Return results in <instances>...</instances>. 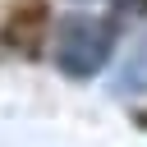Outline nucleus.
<instances>
[{
	"instance_id": "f257e3e1",
	"label": "nucleus",
	"mask_w": 147,
	"mask_h": 147,
	"mask_svg": "<svg viewBox=\"0 0 147 147\" xmlns=\"http://www.w3.org/2000/svg\"><path fill=\"white\" fill-rule=\"evenodd\" d=\"M115 51V23L96 14H69L55 28V64L69 78H92Z\"/></svg>"
},
{
	"instance_id": "f03ea898",
	"label": "nucleus",
	"mask_w": 147,
	"mask_h": 147,
	"mask_svg": "<svg viewBox=\"0 0 147 147\" xmlns=\"http://www.w3.org/2000/svg\"><path fill=\"white\" fill-rule=\"evenodd\" d=\"M41 23H46V5H23L5 28V46H18L23 55H32L41 41Z\"/></svg>"
},
{
	"instance_id": "7ed1b4c3",
	"label": "nucleus",
	"mask_w": 147,
	"mask_h": 147,
	"mask_svg": "<svg viewBox=\"0 0 147 147\" xmlns=\"http://www.w3.org/2000/svg\"><path fill=\"white\" fill-rule=\"evenodd\" d=\"M115 92H119V96L147 92V37H138L133 51L124 55V64H119V74H115Z\"/></svg>"
}]
</instances>
